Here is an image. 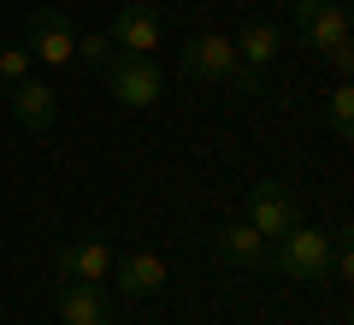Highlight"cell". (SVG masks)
I'll return each instance as SVG.
<instances>
[{"label":"cell","mask_w":354,"mask_h":325,"mask_svg":"<svg viewBox=\"0 0 354 325\" xmlns=\"http://www.w3.org/2000/svg\"><path fill=\"white\" fill-rule=\"evenodd\" d=\"M295 36L330 60L342 77L354 71V48H348V6L342 0H295Z\"/></svg>","instance_id":"obj_1"},{"label":"cell","mask_w":354,"mask_h":325,"mask_svg":"<svg viewBox=\"0 0 354 325\" xmlns=\"http://www.w3.org/2000/svg\"><path fill=\"white\" fill-rule=\"evenodd\" d=\"M272 266L295 284H319V278H330V237L313 225H290L272 249Z\"/></svg>","instance_id":"obj_2"},{"label":"cell","mask_w":354,"mask_h":325,"mask_svg":"<svg viewBox=\"0 0 354 325\" xmlns=\"http://www.w3.org/2000/svg\"><path fill=\"white\" fill-rule=\"evenodd\" d=\"M248 225L260 231L266 243H278L290 225H301V195H295L290 184H278V177L254 184V189H248Z\"/></svg>","instance_id":"obj_3"},{"label":"cell","mask_w":354,"mask_h":325,"mask_svg":"<svg viewBox=\"0 0 354 325\" xmlns=\"http://www.w3.org/2000/svg\"><path fill=\"white\" fill-rule=\"evenodd\" d=\"M106 89H113L118 107H153V100L165 95V71L153 60H130V53H113L106 60Z\"/></svg>","instance_id":"obj_4"},{"label":"cell","mask_w":354,"mask_h":325,"mask_svg":"<svg viewBox=\"0 0 354 325\" xmlns=\"http://www.w3.org/2000/svg\"><path fill=\"white\" fill-rule=\"evenodd\" d=\"M30 53H36L41 65H71L77 60V24L59 12V6H36L30 12Z\"/></svg>","instance_id":"obj_5"},{"label":"cell","mask_w":354,"mask_h":325,"mask_svg":"<svg viewBox=\"0 0 354 325\" xmlns=\"http://www.w3.org/2000/svg\"><path fill=\"white\" fill-rule=\"evenodd\" d=\"M106 36H113V48L130 53V60H153V53H160V12H153L148 0H130L124 12L113 18Z\"/></svg>","instance_id":"obj_6"},{"label":"cell","mask_w":354,"mask_h":325,"mask_svg":"<svg viewBox=\"0 0 354 325\" xmlns=\"http://www.w3.org/2000/svg\"><path fill=\"white\" fill-rule=\"evenodd\" d=\"M113 243L106 237H77L65 243L59 254H53V266H59V278H71V284H106L113 278Z\"/></svg>","instance_id":"obj_7"},{"label":"cell","mask_w":354,"mask_h":325,"mask_svg":"<svg viewBox=\"0 0 354 325\" xmlns=\"http://www.w3.org/2000/svg\"><path fill=\"white\" fill-rule=\"evenodd\" d=\"M230 65H236L230 36H189L183 48H177V71L195 77V83H225Z\"/></svg>","instance_id":"obj_8"},{"label":"cell","mask_w":354,"mask_h":325,"mask_svg":"<svg viewBox=\"0 0 354 325\" xmlns=\"http://www.w3.org/2000/svg\"><path fill=\"white\" fill-rule=\"evenodd\" d=\"M12 89V118L24 130H53V118H59V95H53L48 83H41V77H18V83H6Z\"/></svg>","instance_id":"obj_9"},{"label":"cell","mask_w":354,"mask_h":325,"mask_svg":"<svg viewBox=\"0 0 354 325\" xmlns=\"http://www.w3.org/2000/svg\"><path fill=\"white\" fill-rule=\"evenodd\" d=\"M213 254H218V266H230V272H260L266 266V237L248 225V219H236V225H225L213 237Z\"/></svg>","instance_id":"obj_10"},{"label":"cell","mask_w":354,"mask_h":325,"mask_svg":"<svg viewBox=\"0 0 354 325\" xmlns=\"http://www.w3.org/2000/svg\"><path fill=\"white\" fill-rule=\"evenodd\" d=\"M59 325H113V301L101 284H59Z\"/></svg>","instance_id":"obj_11"},{"label":"cell","mask_w":354,"mask_h":325,"mask_svg":"<svg viewBox=\"0 0 354 325\" xmlns=\"http://www.w3.org/2000/svg\"><path fill=\"white\" fill-rule=\"evenodd\" d=\"M113 278H118V290L124 296H136V301H148V296H160L165 290V261L160 254H118L113 261Z\"/></svg>","instance_id":"obj_12"},{"label":"cell","mask_w":354,"mask_h":325,"mask_svg":"<svg viewBox=\"0 0 354 325\" xmlns=\"http://www.w3.org/2000/svg\"><path fill=\"white\" fill-rule=\"evenodd\" d=\"M230 48H236V60H242V65L266 71V65L278 60V48H283V30L272 24V18H248V24L230 36Z\"/></svg>","instance_id":"obj_13"},{"label":"cell","mask_w":354,"mask_h":325,"mask_svg":"<svg viewBox=\"0 0 354 325\" xmlns=\"http://www.w3.org/2000/svg\"><path fill=\"white\" fill-rule=\"evenodd\" d=\"M325 118H330V137H337V142H348V137H354V89H348V83H337V89H330Z\"/></svg>","instance_id":"obj_14"},{"label":"cell","mask_w":354,"mask_h":325,"mask_svg":"<svg viewBox=\"0 0 354 325\" xmlns=\"http://www.w3.org/2000/svg\"><path fill=\"white\" fill-rule=\"evenodd\" d=\"M30 71H36V53L18 48V42H6V48H0V77H6V83H18V77H30Z\"/></svg>","instance_id":"obj_15"},{"label":"cell","mask_w":354,"mask_h":325,"mask_svg":"<svg viewBox=\"0 0 354 325\" xmlns=\"http://www.w3.org/2000/svg\"><path fill=\"white\" fill-rule=\"evenodd\" d=\"M77 53H83L88 65H106L118 48H113V36H77Z\"/></svg>","instance_id":"obj_16"},{"label":"cell","mask_w":354,"mask_h":325,"mask_svg":"<svg viewBox=\"0 0 354 325\" xmlns=\"http://www.w3.org/2000/svg\"><path fill=\"white\" fill-rule=\"evenodd\" d=\"M225 89H236V95H260V71H254V65H230V77H225Z\"/></svg>","instance_id":"obj_17"}]
</instances>
